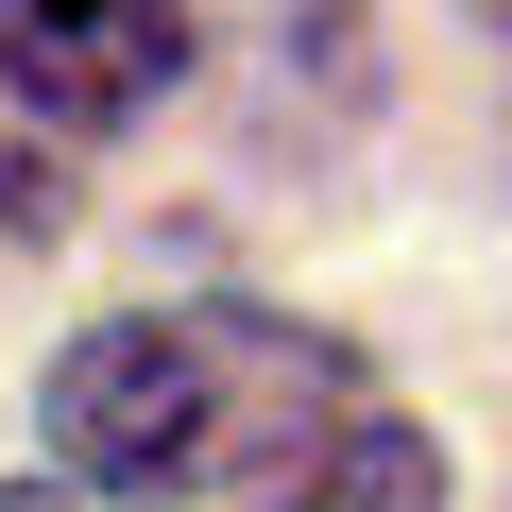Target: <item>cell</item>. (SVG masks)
I'll return each mask as SVG.
<instances>
[{
  "instance_id": "cell-6",
  "label": "cell",
  "mask_w": 512,
  "mask_h": 512,
  "mask_svg": "<svg viewBox=\"0 0 512 512\" xmlns=\"http://www.w3.org/2000/svg\"><path fill=\"white\" fill-rule=\"evenodd\" d=\"M495 35H512V0H495Z\"/></svg>"
},
{
  "instance_id": "cell-1",
  "label": "cell",
  "mask_w": 512,
  "mask_h": 512,
  "mask_svg": "<svg viewBox=\"0 0 512 512\" xmlns=\"http://www.w3.org/2000/svg\"><path fill=\"white\" fill-rule=\"evenodd\" d=\"M325 410H376L342 342L274 325V308H120L52 359V461L86 495H205L239 461H308Z\"/></svg>"
},
{
  "instance_id": "cell-5",
  "label": "cell",
  "mask_w": 512,
  "mask_h": 512,
  "mask_svg": "<svg viewBox=\"0 0 512 512\" xmlns=\"http://www.w3.org/2000/svg\"><path fill=\"white\" fill-rule=\"evenodd\" d=\"M0 512H69V478H0Z\"/></svg>"
},
{
  "instance_id": "cell-3",
  "label": "cell",
  "mask_w": 512,
  "mask_h": 512,
  "mask_svg": "<svg viewBox=\"0 0 512 512\" xmlns=\"http://www.w3.org/2000/svg\"><path fill=\"white\" fill-rule=\"evenodd\" d=\"M274 512H444V461H427V427L410 410H342L308 461H291V495Z\"/></svg>"
},
{
  "instance_id": "cell-4",
  "label": "cell",
  "mask_w": 512,
  "mask_h": 512,
  "mask_svg": "<svg viewBox=\"0 0 512 512\" xmlns=\"http://www.w3.org/2000/svg\"><path fill=\"white\" fill-rule=\"evenodd\" d=\"M18 239H52V154H35V120L0 103V256Z\"/></svg>"
},
{
  "instance_id": "cell-2",
  "label": "cell",
  "mask_w": 512,
  "mask_h": 512,
  "mask_svg": "<svg viewBox=\"0 0 512 512\" xmlns=\"http://www.w3.org/2000/svg\"><path fill=\"white\" fill-rule=\"evenodd\" d=\"M188 69V0H0V103L35 137H120Z\"/></svg>"
}]
</instances>
